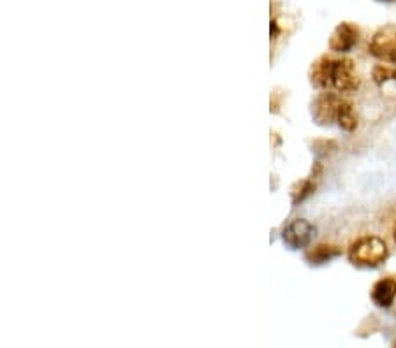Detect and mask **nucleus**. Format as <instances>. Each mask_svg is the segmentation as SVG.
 <instances>
[{"mask_svg":"<svg viewBox=\"0 0 396 348\" xmlns=\"http://www.w3.org/2000/svg\"><path fill=\"white\" fill-rule=\"evenodd\" d=\"M358 86H360V77L354 73V62L349 58L333 60L331 88L340 93H349L358 90Z\"/></svg>","mask_w":396,"mask_h":348,"instance_id":"obj_3","label":"nucleus"},{"mask_svg":"<svg viewBox=\"0 0 396 348\" xmlns=\"http://www.w3.org/2000/svg\"><path fill=\"white\" fill-rule=\"evenodd\" d=\"M386 257H388V247L377 236H364L349 248L351 262L361 267L379 266L380 262H384Z\"/></svg>","mask_w":396,"mask_h":348,"instance_id":"obj_1","label":"nucleus"},{"mask_svg":"<svg viewBox=\"0 0 396 348\" xmlns=\"http://www.w3.org/2000/svg\"><path fill=\"white\" fill-rule=\"evenodd\" d=\"M396 297V279L382 278L372 288V299L377 306L389 308Z\"/></svg>","mask_w":396,"mask_h":348,"instance_id":"obj_8","label":"nucleus"},{"mask_svg":"<svg viewBox=\"0 0 396 348\" xmlns=\"http://www.w3.org/2000/svg\"><path fill=\"white\" fill-rule=\"evenodd\" d=\"M340 104H342V99L335 93H323L317 97V101L314 102V108H312V114L316 118V122L319 125H331L333 122H336V116H338Z\"/></svg>","mask_w":396,"mask_h":348,"instance_id":"obj_5","label":"nucleus"},{"mask_svg":"<svg viewBox=\"0 0 396 348\" xmlns=\"http://www.w3.org/2000/svg\"><path fill=\"white\" fill-rule=\"evenodd\" d=\"M373 82L377 85H384L388 82H396V71L388 65H377L373 69Z\"/></svg>","mask_w":396,"mask_h":348,"instance_id":"obj_11","label":"nucleus"},{"mask_svg":"<svg viewBox=\"0 0 396 348\" xmlns=\"http://www.w3.org/2000/svg\"><path fill=\"white\" fill-rule=\"evenodd\" d=\"M370 53L379 60L396 64V25H386L373 34Z\"/></svg>","mask_w":396,"mask_h":348,"instance_id":"obj_2","label":"nucleus"},{"mask_svg":"<svg viewBox=\"0 0 396 348\" xmlns=\"http://www.w3.org/2000/svg\"><path fill=\"white\" fill-rule=\"evenodd\" d=\"M395 241H396V227H395Z\"/></svg>","mask_w":396,"mask_h":348,"instance_id":"obj_12","label":"nucleus"},{"mask_svg":"<svg viewBox=\"0 0 396 348\" xmlns=\"http://www.w3.org/2000/svg\"><path fill=\"white\" fill-rule=\"evenodd\" d=\"M333 60L327 57L319 58L310 67V82L317 88H331Z\"/></svg>","mask_w":396,"mask_h":348,"instance_id":"obj_7","label":"nucleus"},{"mask_svg":"<svg viewBox=\"0 0 396 348\" xmlns=\"http://www.w3.org/2000/svg\"><path fill=\"white\" fill-rule=\"evenodd\" d=\"M340 253V250L336 247H331V245H319L312 251L307 253V259L310 260L312 264H323L331 260L333 257H336Z\"/></svg>","mask_w":396,"mask_h":348,"instance_id":"obj_10","label":"nucleus"},{"mask_svg":"<svg viewBox=\"0 0 396 348\" xmlns=\"http://www.w3.org/2000/svg\"><path fill=\"white\" fill-rule=\"evenodd\" d=\"M360 37V30L352 23H340L335 30H333L331 37H329V49L336 53L351 51L354 45L358 42Z\"/></svg>","mask_w":396,"mask_h":348,"instance_id":"obj_6","label":"nucleus"},{"mask_svg":"<svg viewBox=\"0 0 396 348\" xmlns=\"http://www.w3.org/2000/svg\"><path fill=\"white\" fill-rule=\"evenodd\" d=\"M336 122H338L340 129L352 132V130L358 127V118L354 114V105L349 101H342L338 110V116H336Z\"/></svg>","mask_w":396,"mask_h":348,"instance_id":"obj_9","label":"nucleus"},{"mask_svg":"<svg viewBox=\"0 0 396 348\" xmlns=\"http://www.w3.org/2000/svg\"><path fill=\"white\" fill-rule=\"evenodd\" d=\"M316 234V227L312 225L308 220L305 219H296L294 222L289 223L282 232L283 243L291 247L292 250H299V248H305L312 241Z\"/></svg>","mask_w":396,"mask_h":348,"instance_id":"obj_4","label":"nucleus"}]
</instances>
